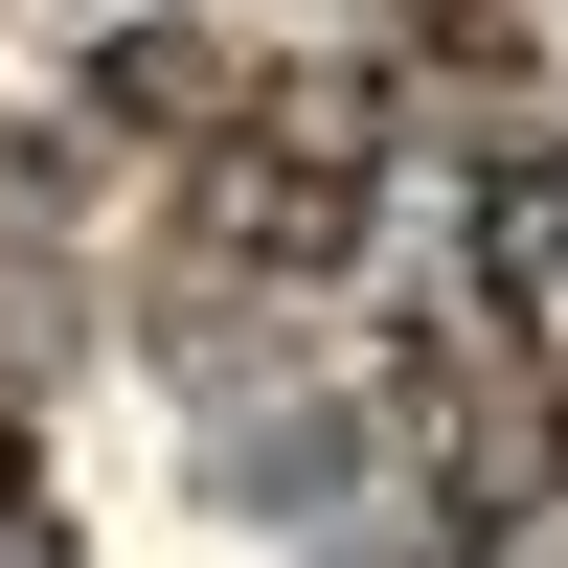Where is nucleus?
Masks as SVG:
<instances>
[{
    "instance_id": "7ed1b4c3",
    "label": "nucleus",
    "mask_w": 568,
    "mask_h": 568,
    "mask_svg": "<svg viewBox=\"0 0 568 568\" xmlns=\"http://www.w3.org/2000/svg\"><path fill=\"white\" fill-rule=\"evenodd\" d=\"M546 273H568V136H500V160H478V296L524 318Z\"/></svg>"
},
{
    "instance_id": "f03ea898",
    "label": "nucleus",
    "mask_w": 568,
    "mask_h": 568,
    "mask_svg": "<svg viewBox=\"0 0 568 568\" xmlns=\"http://www.w3.org/2000/svg\"><path fill=\"white\" fill-rule=\"evenodd\" d=\"M227 91H251V69H227L205 23H136V45H91V136H205Z\"/></svg>"
},
{
    "instance_id": "f257e3e1",
    "label": "nucleus",
    "mask_w": 568,
    "mask_h": 568,
    "mask_svg": "<svg viewBox=\"0 0 568 568\" xmlns=\"http://www.w3.org/2000/svg\"><path fill=\"white\" fill-rule=\"evenodd\" d=\"M387 205V91L364 69H251L205 114V251L227 273H342Z\"/></svg>"
},
{
    "instance_id": "20e7f679",
    "label": "nucleus",
    "mask_w": 568,
    "mask_h": 568,
    "mask_svg": "<svg viewBox=\"0 0 568 568\" xmlns=\"http://www.w3.org/2000/svg\"><path fill=\"white\" fill-rule=\"evenodd\" d=\"M23 478H45V455H23V409H0V546H23Z\"/></svg>"
}]
</instances>
